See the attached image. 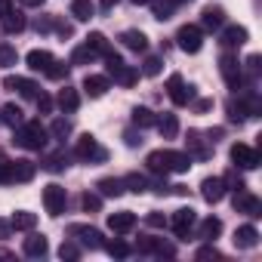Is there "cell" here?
<instances>
[{
    "mask_svg": "<svg viewBox=\"0 0 262 262\" xmlns=\"http://www.w3.org/2000/svg\"><path fill=\"white\" fill-rule=\"evenodd\" d=\"M234 210H237V213H247V216H259V201L241 188L237 198H234Z\"/></svg>",
    "mask_w": 262,
    "mask_h": 262,
    "instance_id": "12",
    "label": "cell"
},
{
    "mask_svg": "<svg viewBox=\"0 0 262 262\" xmlns=\"http://www.w3.org/2000/svg\"><path fill=\"white\" fill-rule=\"evenodd\" d=\"M191 225H194V210H191V207L176 210V216H173V231H176L179 237H188Z\"/></svg>",
    "mask_w": 262,
    "mask_h": 262,
    "instance_id": "8",
    "label": "cell"
},
{
    "mask_svg": "<svg viewBox=\"0 0 262 262\" xmlns=\"http://www.w3.org/2000/svg\"><path fill=\"white\" fill-rule=\"evenodd\" d=\"M222 22H225V13H222L219 7H207V10H204V28H213V31H216Z\"/></svg>",
    "mask_w": 262,
    "mask_h": 262,
    "instance_id": "23",
    "label": "cell"
},
{
    "mask_svg": "<svg viewBox=\"0 0 262 262\" xmlns=\"http://www.w3.org/2000/svg\"><path fill=\"white\" fill-rule=\"evenodd\" d=\"M126 185H129V191H136V194H142V191L148 188L145 176H139V173H129V176H126Z\"/></svg>",
    "mask_w": 262,
    "mask_h": 262,
    "instance_id": "31",
    "label": "cell"
},
{
    "mask_svg": "<svg viewBox=\"0 0 262 262\" xmlns=\"http://www.w3.org/2000/svg\"><path fill=\"white\" fill-rule=\"evenodd\" d=\"M167 4H170V7H176V4H185V0H167Z\"/></svg>",
    "mask_w": 262,
    "mask_h": 262,
    "instance_id": "50",
    "label": "cell"
},
{
    "mask_svg": "<svg viewBox=\"0 0 262 262\" xmlns=\"http://www.w3.org/2000/svg\"><path fill=\"white\" fill-rule=\"evenodd\" d=\"M43 74H50L53 80H62V77H68V65H65V62H53Z\"/></svg>",
    "mask_w": 262,
    "mask_h": 262,
    "instance_id": "36",
    "label": "cell"
},
{
    "mask_svg": "<svg viewBox=\"0 0 262 262\" xmlns=\"http://www.w3.org/2000/svg\"><path fill=\"white\" fill-rule=\"evenodd\" d=\"M133 225H136V216H133V213H126V210H123V213L108 216V228H111L114 234H126Z\"/></svg>",
    "mask_w": 262,
    "mask_h": 262,
    "instance_id": "11",
    "label": "cell"
},
{
    "mask_svg": "<svg viewBox=\"0 0 262 262\" xmlns=\"http://www.w3.org/2000/svg\"><path fill=\"white\" fill-rule=\"evenodd\" d=\"M4 120L13 123V126H22V108L19 105H7L4 108Z\"/></svg>",
    "mask_w": 262,
    "mask_h": 262,
    "instance_id": "33",
    "label": "cell"
},
{
    "mask_svg": "<svg viewBox=\"0 0 262 262\" xmlns=\"http://www.w3.org/2000/svg\"><path fill=\"white\" fill-rule=\"evenodd\" d=\"M231 161H234V167H241V170H253V167H259V155H256V148H250V145H244V142H237V145L231 148Z\"/></svg>",
    "mask_w": 262,
    "mask_h": 262,
    "instance_id": "4",
    "label": "cell"
},
{
    "mask_svg": "<svg viewBox=\"0 0 262 262\" xmlns=\"http://www.w3.org/2000/svg\"><path fill=\"white\" fill-rule=\"evenodd\" d=\"M120 188H123V182H120V179H102V182H99V191H102L105 198H111V194L117 198V194H120Z\"/></svg>",
    "mask_w": 262,
    "mask_h": 262,
    "instance_id": "28",
    "label": "cell"
},
{
    "mask_svg": "<svg viewBox=\"0 0 262 262\" xmlns=\"http://www.w3.org/2000/svg\"><path fill=\"white\" fill-rule=\"evenodd\" d=\"M228 114H231V120H244L247 117V105L244 102H231L228 105Z\"/></svg>",
    "mask_w": 262,
    "mask_h": 262,
    "instance_id": "38",
    "label": "cell"
},
{
    "mask_svg": "<svg viewBox=\"0 0 262 262\" xmlns=\"http://www.w3.org/2000/svg\"><path fill=\"white\" fill-rule=\"evenodd\" d=\"M71 16H74L77 22L93 19V0H74V4H71Z\"/></svg>",
    "mask_w": 262,
    "mask_h": 262,
    "instance_id": "22",
    "label": "cell"
},
{
    "mask_svg": "<svg viewBox=\"0 0 262 262\" xmlns=\"http://www.w3.org/2000/svg\"><path fill=\"white\" fill-rule=\"evenodd\" d=\"M59 105H62L65 111H77V105H80V99H77V90L65 86V90L59 93Z\"/></svg>",
    "mask_w": 262,
    "mask_h": 262,
    "instance_id": "25",
    "label": "cell"
},
{
    "mask_svg": "<svg viewBox=\"0 0 262 262\" xmlns=\"http://www.w3.org/2000/svg\"><path fill=\"white\" fill-rule=\"evenodd\" d=\"M219 231H222V222H219V219H213V216H210V219H204V225H201V234H204L207 241H213Z\"/></svg>",
    "mask_w": 262,
    "mask_h": 262,
    "instance_id": "29",
    "label": "cell"
},
{
    "mask_svg": "<svg viewBox=\"0 0 262 262\" xmlns=\"http://www.w3.org/2000/svg\"><path fill=\"white\" fill-rule=\"evenodd\" d=\"M164 222H167V219H164L161 213H148V225H151V228H161Z\"/></svg>",
    "mask_w": 262,
    "mask_h": 262,
    "instance_id": "45",
    "label": "cell"
},
{
    "mask_svg": "<svg viewBox=\"0 0 262 262\" xmlns=\"http://www.w3.org/2000/svg\"><path fill=\"white\" fill-rule=\"evenodd\" d=\"M68 133H71V123H68V120H56V123H53V136H56V139H65Z\"/></svg>",
    "mask_w": 262,
    "mask_h": 262,
    "instance_id": "37",
    "label": "cell"
},
{
    "mask_svg": "<svg viewBox=\"0 0 262 262\" xmlns=\"http://www.w3.org/2000/svg\"><path fill=\"white\" fill-rule=\"evenodd\" d=\"M105 250H108L111 256H126V253H129V247H126L123 241H111V244H108Z\"/></svg>",
    "mask_w": 262,
    "mask_h": 262,
    "instance_id": "39",
    "label": "cell"
},
{
    "mask_svg": "<svg viewBox=\"0 0 262 262\" xmlns=\"http://www.w3.org/2000/svg\"><path fill=\"white\" fill-rule=\"evenodd\" d=\"M93 59H96V53H93L90 47H80V50H74V56H71L74 65H83V62H93Z\"/></svg>",
    "mask_w": 262,
    "mask_h": 262,
    "instance_id": "35",
    "label": "cell"
},
{
    "mask_svg": "<svg viewBox=\"0 0 262 262\" xmlns=\"http://www.w3.org/2000/svg\"><path fill=\"white\" fill-rule=\"evenodd\" d=\"M77 158H83V161H105L108 155H105V148H99V142L86 133V136L77 139Z\"/></svg>",
    "mask_w": 262,
    "mask_h": 262,
    "instance_id": "5",
    "label": "cell"
},
{
    "mask_svg": "<svg viewBox=\"0 0 262 262\" xmlns=\"http://www.w3.org/2000/svg\"><path fill=\"white\" fill-rule=\"evenodd\" d=\"M0 120H4V117H0Z\"/></svg>",
    "mask_w": 262,
    "mask_h": 262,
    "instance_id": "51",
    "label": "cell"
},
{
    "mask_svg": "<svg viewBox=\"0 0 262 262\" xmlns=\"http://www.w3.org/2000/svg\"><path fill=\"white\" fill-rule=\"evenodd\" d=\"M188 167H191V158L179 155V151H155V155H148V170L151 173H185Z\"/></svg>",
    "mask_w": 262,
    "mask_h": 262,
    "instance_id": "1",
    "label": "cell"
},
{
    "mask_svg": "<svg viewBox=\"0 0 262 262\" xmlns=\"http://www.w3.org/2000/svg\"><path fill=\"white\" fill-rule=\"evenodd\" d=\"M25 253L28 256H43L47 253V237H28L25 241Z\"/></svg>",
    "mask_w": 262,
    "mask_h": 262,
    "instance_id": "27",
    "label": "cell"
},
{
    "mask_svg": "<svg viewBox=\"0 0 262 262\" xmlns=\"http://www.w3.org/2000/svg\"><path fill=\"white\" fill-rule=\"evenodd\" d=\"M99 207H102V198L86 191V194H83V210H99Z\"/></svg>",
    "mask_w": 262,
    "mask_h": 262,
    "instance_id": "41",
    "label": "cell"
},
{
    "mask_svg": "<svg viewBox=\"0 0 262 262\" xmlns=\"http://www.w3.org/2000/svg\"><path fill=\"white\" fill-rule=\"evenodd\" d=\"M120 40H123V47H126V50H133V53H142V50L148 47V40H145V34H142V31H123V34H120Z\"/></svg>",
    "mask_w": 262,
    "mask_h": 262,
    "instance_id": "15",
    "label": "cell"
},
{
    "mask_svg": "<svg viewBox=\"0 0 262 262\" xmlns=\"http://www.w3.org/2000/svg\"><path fill=\"white\" fill-rule=\"evenodd\" d=\"M68 231H71V234H80V241H83L86 247H93V250H96V247H102V234H99L96 228H86V225H71Z\"/></svg>",
    "mask_w": 262,
    "mask_h": 262,
    "instance_id": "13",
    "label": "cell"
},
{
    "mask_svg": "<svg viewBox=\"0 0 262 262\" xmlns=\"http://www.w3.org/2000/svg\"><path fill=\"white\" fill-rule=\"evenodd\" d=\"M19 4H25V7H40L43 0H19Z\"/></svg>",
    "mask_w": 262,
    "mask_h": 262,
    "instance_id": "47",
    "label": "cell"
},
{
    "mask_svg": "<svg viewBox=\"0 0 262 262\" xmlns=\"http://www.w3.org/2000/svg\"><path fill=\"white\" fill-rule=\"evenodd\" d=\"M4 86H10V90H19L22 96H34V93H37V86H34L31 80H25V77H7V80H4Z\"/></svg>",
    "mask_w": 262,
    "mask_h": 262,
    "instance_id": "21",
    "label": "cell"
},
{
    "mask_svg": "<svg viewBox=\"0 0 262 262\" xmlns=\"http://www.w3.org/2000/svg\"><path fill=\"white\" fill-rule=\"evenodd\" d=\"M10 234V222H0V237H7Z\"/></svg>",
    "mask_w": 262,
    "mask_h": 262,
    "instance_id": "46",
    "label": "cell"
},
{
    "mask_svg": "<svg viewBox=\"0 0 262 262\" xmlns=\"http://www.w3.org/2000/svg\"><path fill=\"white\" fill-rule=\"evenodd\" d=\"M43 167H47L50 173H59V170H65V167H68V158H65V151H56V155L43 158Z\"/></svg>",
    "mask_w": 262,
    "mask_h": 262,
    "instance_id": "26",
    "label": "cell"
},
{
    "mask_svg": "<svg viewBox=\"0 0 262 262\" xmlns=\"http://www.w3.org/2000/svg\"><path fill=\"white\" fill-rule=\"evenodd\" d=\"M83 90H86L93 99H99V96H105V90H108V80H105V77H99V74H90V77L83 80Z\"/></svg>",
    "mask_w": 262,
    "mask_h": 262,
    "instance_id": "19",
    "label": "cell"
},
{
    "mask_svg": "<svg viewBox=\"0 0 262 262\" xmlns=\"http://www.w3.org/2000/svg\"><path fill=\"white\" fill-rule=\"evenodd\" d=\"M10 65H16V47L0 43V68H10Z\"/></svg>",
    "mask_w": 262,
    "mask_h": 262,
    "instance_id": "30",
    "label": "cell"
},
{
    "mask_svg": "<svg viewBox=\"0 0 262 262\" xmlns=\"http://www.w3.org/2000/svg\"><path fill=\"white\" fill-rule=\"evenodd\" d=\"M142 71H145L148 77H155V74H161V59H145V65H142Z\"/></svg>",
    "mask_w": 262,
    "mask_h": 262,
    "instance_id": "40",
    "label": "cell"
},
{
    "mask_svg": "<svg viewBox=\"0 0 262 262\" xmlns=\"http://www.w3.org/2000/svg\"><path fill=\"white\" fill-rule=\"evenodd\" d=\"M133 123H136V126H151V123H155V114H151L148 108H136V111H133Z\"/></svg>",
    "mask_w": 262,
    "mask_h": 262,
    "instance_id": "34",
    "label": "cell"
},
{
    "mask_svg": "<svg viewBox=\"0 0 262 262\" xmlns=\"http://www.w3.org/2000/svg\"><path fill=\"white\" fill-rule=\"evenodd\" d=\"M158 129H161L164 139H173V136L179 133V120H176V114H164V117L158 120Z\"/></svg>",
    "mask_w": 262,
    "mask_h": 262,
    "instance_id": "20",
    "label": "cell"
},
{
    "mask_svg": "<svg viewBox=\"0 0 262 262\" xmlns=\"http://www.w3.org/2000/svg\"><path fill=\"white\" fill-rule=\"evenodd\" d=\"M201 194H204V201L216 204V201H222V194H225V182H222L219 176H213V179H204V185H201Z\"/></svg>",
    "mask_w": 262,
    "mask_h": 262,
    "instance_id": "10",
    "label": "cell"
},
{
    "mask_svg": "<svg viewBox=\"0 0 262 262\" xmlns=\"http://www.w3.org/2000/svg\"><path fill=\"white\" fill-rule=\"evenodd\" d=\"M219 71H222V77H225V83H228L231 90L241 86V68H237V59H234V56H222Z\"/></svg>",
    "mask_w": 262,
    "mask_h": 262,
    "instance_id": "7",
    "label": "cell"
},
{
    "mask_svg": "<svg viewBox=\"0 0 262 262\" xmlns=\"http://www.w3.org/2000/svg\"><path fill=\"white\" fill-rule=\"evenodd\" d=\"M50 65H53V56L47 50H31L28 53V68L31 71H47Z\"/></svg>",
    "mask_w": 262,
    "mask_h": 262,
    "instance_id": "16",
    "label": "cell"
},
{
    "mask_svg": "<svg viewBox=\"0 0 262 262\" xmlns=\"http://www.w3.org/2000/svg\"><path fill=\"white\" fill-rule=\"evenodd\" d=\"M234 244H237V247H244V250H250V247H256V244H259V231H256L253 225H244V228H237V231H234Z\"/></svg>",
    "mask_w": 262,
    "mask_h": 262,
    "instance_id": "14",
    "label": "cell"
},
{
    "mask_svg": "<svg viewBox=\"0 0 262 262\" xmlns=\"http://www.w3.org/2000/svg\"><path fill=\"white\" fill-rule=\"evenodd\" d=\"M167 86H170V99H173L176 105H188V99H191V86H185V80H182L179 74H173Z\"/></svg>",
    "mask_w": 262,
    "mask_h": 262,
    "instance_id": "9",
    "label": "cell"
},
{
    "mask_svg": "<svg viewBox=\"0 0 262 262\" xmlns=\"http://www.w3.org/2000/svg\"><path fill=\"white\" fill-rule=\"evenodd\" d=\"M4 28H7V31H22V28H25V16H19V13H7Z\"/></svg>",
    "mask_w": 262,
    "mask_h": 262,
    "instance_id": "32",
    "label": "cell"
},
{
    "mask_svg": "<svg viewBox=\"0 0 262 262\" xmlns=\"http://www.w3.org/2000/svg\"><path fill=\"white\" fill-rule=\"evenodd\" d=\"M133 4H139V7H145V4H151V0H133Z\"/></svg>",
    "mask_w": 262,
    "mask_h": 262,
    "instance_id": "49",
    "label": "cell"
},
{
    "mask_svg": "<svg viewBox=\"0 0 262 262\" xmlns=\"http://www.w3.org/2000/svg\"><path fill=\"white\" fill-rule=\"evenodd\" d=\"M198 259H219V250L216 247H201L198 250Z\"/></svg>",
    "mask_w": 262,
    "mask_h": 262,
    "instance_id": "43",
    "label": "cell"
},
{
    "mask_svg": "<svg viewBox=\"0 0 262 262\" xmlns=\"http://www.w3.org/2000/svg\"><path fill=\"white\" fill-rule=\"evenodd\" d=\"M114 4H117V0H102V7H105V10H111Z\"/></svg>",
    "mask_w": 262,
    "mask_h": 262,
    "instance_id": "48",
    "label": "cell"
},
{
    "mask_svg": "<svg viewBox=\"0 0 262 262\" xmlns=\"http://www.w3.org/2000/svg\"><path fill=\"white\" fill-rule=\"evenodd\" d=\"M176 40H179V50H185V53H198L204 47V34H201L198 25H182Z\"/></svg>",
    "mask_w": 262,
    "mask_h": 262,
    "instance_id": "3",
    "label": "cell"
},
{
    "mask_svg": "<svg viewBox=\"0 0 262 262\" xmlns=\"http://www.w3.org/2000/svg\"><path fill=\"white\" fill-rule=\"evenodd\" d=\"M59 256H62V259H77L80 250H77L74 244H62V247H59Z\"/></svg>",
    "mask_w": 262,
    "mask_h": 262,
    "instance_id": "42",
    "label": "cell"
},
{
    "mask_svg": "<svg viewBox=\"0 0 262 262\" xmlns=\"http://www.w3.org/2000/svg\"><path fill=\"white\" fill-rule=\"evenodd\" d=\"M244 40H247V28H241V25H231V28L222 31V43L225 47H241Z\"/></svg>",
    "mask_w": 262,
    "mask_h": 262,
    "instance_id": "18",
    "label": "cell"
},
{
    "mask_svg": "<svg viewBox=\"0 0 262 262\" xmlns=\"http://www.w3.org/2000/svg\"><path fill=\"white\" fill-rule=\"evenodd\" d=\"M13 142H19L22 148H43V145H47V129H43L37 120H31V123H25L19 133H16Z\"/></svg>",
    "mask_w": 262,
    "mask_h": 262,
    "instance_id": "2",
    "label": "cell"
},
{
    "mask_svg": "<svg viewBox=\"0 0 262 262\" xmlns=\"http://www.w3.org/2000/svg\"><path fill=\"white\" fill-rule=\"evenodd\" d=\"M37 108H40L43 114H50V111H53V99H50V96H37Z\"/></svg>",
    "mask_w": 262,
    "mask_h": 262,
    "instance_id": "44",
    "label": "cell"
},
{
    "mask_svg": "<svg viewBox=\"0 0 262 262\" xmlns=\"http://www.w3.org/2000/svg\"><path fill=\"white\" fill-rule=\"evenodd\" d=\"M34 222H37V216L34 213H16L13 219H10V228H16V231H25V228H34Z\"/></svg>",
    "mask_w": 262,
    "mask_h": 262,
    "instance_id": "24",
    "label": "cell"
},
{
    "mask_svg": "<svg viewBox=\"0 0 262 262\" xmlns=\"http://www.w3.org/2000/svg\"><path fill=\"white\" fill-rule=\"evenodd\" d=\"M10 173L16 182H28L34 176V164L31 161H10Z\"/></svg>",
    "mask_w": 262,
    "mask_h": 262,
    "instance_id": "17",
    "label": "cell"
},
{
    "mask_svg": "<svg viewBox=\"0 0 262 262\" xmlns=\"http://www.w3.org/2000/svg\"><path fill=\"white\" fill-rule=\"evenodd\" d=\"M43 204H47L50 216H59L65 210V188L62 185H47L43 188Z\"/></svg>",
    "mask_w": 262,
    "mask_h": 262,
    "instance_id": "6",
    "label": "cell"
}]
</instances>
